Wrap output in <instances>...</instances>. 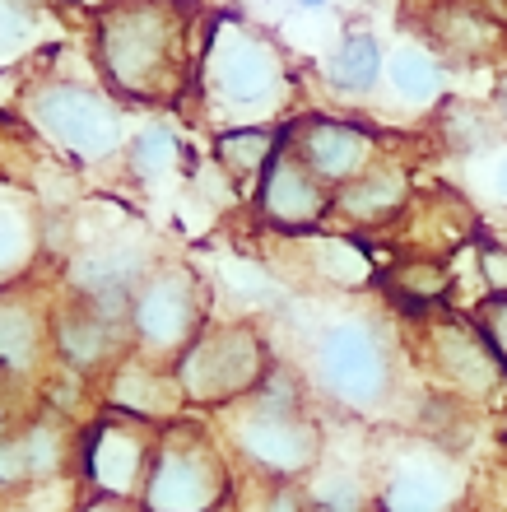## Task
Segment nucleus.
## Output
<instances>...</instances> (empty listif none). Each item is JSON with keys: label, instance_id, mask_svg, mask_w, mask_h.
I'll list each match as a JSON object with an SVG mask.
<instances>
[{"label": "nucleus", "instance_id": "obj_1", "mask_svg": "<svg viewBox=\"0 0 507 512\" xmlns=\"http://www.w3.org/2000/svg\"><path fill=\"white\" fill-rule=\"evenodd\" d=\"M228 433H233V447L266 480L307 475L321 457V433L303 415V391H298L289 368H270L266 382L247 401H238Z\"/></svg>", "mask_w": 507, "mask_h": 512}, {"label": "nucleus", "instance_id": "obj_2", "mask_svg": "<svg viewBox=\"0 0 507 512\" xmlns=\"http://www.w3.org/2000/svg\"><path fill=\"white\" fill-rule=\"evenodd\" d=\"M228 503V466L210 433L168 424L154 443L140 512H219Z\"/></svg>", "mask_w": 507, "mask_h": 512}, {"label": "nucleus", "instance_id": "obj_3", "mask_svg": "<svg viewBox=\"0 0 507 512\" xmlns=\"http://www.w3.org/2000/svg\"><path fill=\"white\" fill-rule=\"evenodd\" d=\"M177 387L191 405H228L247 401L266 382V345L252 326H214L187 345L173 364Z\"/></svg>", "mask_w": 507, "mask_h": 512}, {"label": "nucleus", "instance_id": "obj_4", "mask_svg": "<svg viewBox=\"0 0 507 512\" xmlns=\"http://www.w3.org/2000/svg\"><path fill=\"white\" fill-rule=\"evenodd\" d=\"M312 373L321 391L345 410H377L391 396V354L373 322H335L312 350Z\"/></svg>", "mask_w": 507, "mask_h": 512}, {"label": "nucleus", "instance_id": "obj_5", "mask_svg": "<svg viewBox=\"0 0 507 512\" xmlns=\"http://www.w3.org/2000/svg\"><path fill=\"white\" fill-rule=\"evenodd\" d=\"M131 336L149 364H163V359L177 364L191 340L201 336V294H196V280L182 275V270L149 275L131 298Z\"/></svg>", "mask_w": 507, "mask_h": 512}, {"label": "nucleus", "instance_id": "obj_6", "mask_svg": "<svg viewBox=\"0 0 507 512\" xmlns=\"http://www.w3.org/2000/svg\"><path fill=\"white\" fill-rule=\"evenodd\" d=\"M154 443L159 438L131 415L89 424V433L80 438V475L89 494H112V499L140 503L149 461H154Z\"/></svg>", "mask_w": 507, "mask_h": 512}, {"label": "nucleus", "instance_id": "obj_7", "mask_svg": "<svg viewBox=\"0 0 507 512\" xmlns=\"http://www.w3.org/2000/svg\"><path fill=\"white\" fill-rule=\"evenodd\" d=\"M461 499V475L442 452L414 447L387 466L377 508L382 512H452Z\"/></svg>", "mask_w": 507, "mask_h": 512}, {"label": "nucleus", "instance_id": "obj_8", "mask_svg": "<svg viewBox=\"0 0 507 512\" xmlns=\"http://www.w3.org/2000/svg\"><path fill=\"white\" fill-rule=\"evenodd\" d=\"M121 326L131 322L98 308L94 298H80L75 308L56 317V350L70 368H103L112 359V350H121Z\"/></svg>", "mask_w": 507, "mask_h": 512}, {"label": "nucleus", "instance_id": "obj_9", "mask_svg": "<svg viewBox=\"0 0 507 512\" xmlns=\"http://www.w3.org/2000/svg\"><path fill=\"white\" fill-rule=\"evenodd\" d=\"M112 405H117L121 415L131 419H173L177 405L187 401L182 396V387H177V373L168 368L163 373L159 364H149V359H126V364L117 368V378H112Z\"/></svg>", "mask_w": 507, "mask_h": 512}, {"label": "nucleus", "instance_id": "obj_10", "mask_svg": "<svg viewBox=\"0 0 507 512\" xmlns=\"http://www.w3.org/2000/svg\"><path fill=\"white\" fill-rule=\"evenodd\" d=\"M42 340H47V326H42L38 308L19 294H0V368L24 373L38 359Z\"/></svg>", "mask_w": 507, "mask_h": 512}, {"label": "nucleus", "instance_id": "obj_11", "mask_svg": "<svg viewBox=\"0 0 507 512\" xmlns=\"http://www.w3.org/2000/svg\"><path fill=\"white\" fill-rule=\"evenodd\" d=\"M321 205H326V196H321L317 177L307 173V168H298V163H280V168L266 177L270 219H280V224H307V219L321 215Z\"/></svg>", "mask_w": 507, "mask_h": 512}, {"label": "nucleus", "instance_id": "obj_12", "mask_svg": "<svg viewBox=\"0 0 507 512\" xmlns=\"http://www.w3.org/2000/svg\"><path fill=\"white\" fill-rule=\"evenodd\" d=\"M363 159V135L349 131V126H317L312 140H307V163L312 173L326 177V182H340L359 168Z\"/></svg>", "mask_w": 507, "mask_h": 512}, {"label": "nucleus", "instance_id": "obj_13", "mask_svg": "<svg viewBox=\"0 0 507 512\" xmlns=\"http://www.w3.org/2000/svg\"><path fill=\"white\" fill-rule=\"evenodd\" d=\"M377 70H382V52H377V42L368 33H354V38L335 52V84H345V89H368L377 84Z\"/></svg>", "mask_w": 507, "mask_h": 512}, {"label": "nucleus", "instance_id": "obj_14", "mask_svg": "<svg viewBox=\"0 0 507 512\" xmlns=\"http://www.w3.org/2000/svg\"><path fill=\"white\" fill-rule=\"evenodd\" d=\"M312 508L317 512H363V489L354 475H326L312 485Z\"/></svg>", "mask_w": 507, "mask_h": 512}, {"label": "nucleus", "instance_id": "obj_15", "mask_svg": "<svg viewBox=\"0 0 507 512\" xmlns=\"http://www.w3.org/2000/svg\"><path fill=\"white\" fill-rule=\"evenodd\" d=\"M340 201H345L354 215H377V210H387V205L401 201V182H391V177H363Z\"/></svg>", "mask_w": 507, "mask_h": 512}, {"label": "nucleus", "instance_id": "obj_16", "mask_svg": "<svg viewBox=\"0 0 507 512\" xmlns=\"http://www.w3.org/2000/svg\"><path fill=\"white\" fill-rule=\"evenodd\" d=\"M391 75H396V84H401L405 98H428L433 89H438V70L428 66L424 56H414V52H401V56H396Z\"/></svg>", "mask_w": 507, "mask_h": 512}, {"label": "nucleus", "instance_id": "obj_17", "mask_svg": "<svg viewBox=\"0 0 507 512\" xmlns=\"http://www.w3.org/2000/svg\"><path fill=\"white\" fill-rule=\"evenodd\" d=\"M270 154V140L266 135H224V159L238 168V173H252L256 163H266Z\"/></svg>", "mask_w": 507, "mask_h": 512}, {"label": "nucleus", "instance_id": "obj_18", "mask_svg": "<svg viewBox=\"0 0 507 512\" xmlns=\"http://www.w3.org/2000/svg\"><path fill=\"white\" fill-rule=\"evenodd\" d=\"M480 331H484V340L494 345L498 364L507 368V294H494L489 303H484V312H480Z\"/></svg>", "mask_w": 507, "mask_h": 512}, {"label": "nucleus", "instance_id": "obj_19", "mask_svg": "<svg viewBox=\"0 0 507 512\" xmlns=\"http://www.w3.org/2000/svg\"><path fill=\"white\" fill-rule=\"evenodd\" d=\"M261 512H317V508H312V494H303L294 480H270Z\"/></svg>", "mask_w": 507, "mask_h": 512}, {"label": "nucleus", "instance_id": "obj_20", "mask_svg": "<svg viewBox=\"0 0 507 512\" xmlns=\"http://www.w3.org/2000/svg\"><path fill=\"white\" fill-rule=\"evenodd\" d=\"M75 512H140V503L131 499H112V494H89L75 503Z\"/></svg>", "mask_w": 507, "mask_h": 512}, {"label": "nucleus", "instance_id": "obj_21", "mask_svg": "<svg viewBox=\"0 0 507 512\" xmlns=\"http://www.w3.org/2000/svg\"><path fill=\"white\" fill-rule=\"evenodd\" d=\"M498 191L507 196V159H503V168H498Z\"/></svg>", "mask_w": 507, "mask_h": 512}, {"label": "nucleus", "instance_id": "obj_22", "mask_svg": "<svg viewBox=\"0 0 507 512\" xmlns=\"http://www.w3.org/2000/svg\"><path fill=\"white\" fill-rule=\"evenodd\" d=\"M498 103H503V112H507V80H503V89H498Z\"/></svg>", "mask_w": 507, "mask_h": 512}]
</instances>
